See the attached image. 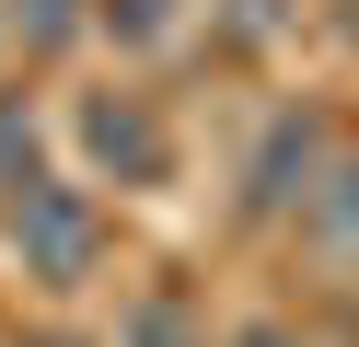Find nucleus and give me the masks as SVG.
<instances>
[{"label": "nucleus", "instance_id": "nucleus-4", "mask_svg": "<svg viewBox=\"0 0 359 347\" xmlns=\"http://www.w3.org/2000/svg\"><path fill=\"white\" fill-rule=\"evenodd\" d=\"M313 162H325V116H266V139H255V162H243V208H290L313 185Z\"/></svg>", "mask_w": 359, "mask_h": 347}, {"label": "nucleus", "instance_id": "nucleus-2", "mask_svg": "<svg viewBox=\"0 0 359 347\" xmlns=\"http://www.w3.org/2000/svg\"><path fill=\"white\" fill-rule=\"evenodd\" d=\"M70 151L93 162L104 185H128V197L174 185V128H163V104H151V93H128V81L70 93Z\"/></svg>", "mask_w": 359, "mask_h": 347}, {"label": "nucleus", "instance_id": "nucleus-1", "mask_svg": "<svg viewBox=\"0 0 359 347\" xmlns=\"http://www.w3.org/2000/svg\"><path fill=\"white\" fill-rule=\"evenodd\" d=\"M0 254L35 278V290H93V266H104V197L81 174H35V185H12L0 197Z\"/></svg>", "mask_w": 359, "mask_h": 347}, {"label": "nucleus", "instance_id": "nucleus-7", "mask_svg": "<svg viewBox=\"0 0 359 347\" xmlns=\"http://www.w3.org/2000/svg\"><path fill=\"white\" fill-rule=\"evenodd\" d=\"M93 23H104L116 46H163L174 23H186V0H93Z\"/></svg>", "mask_w": 359, "mask_h": 347}, {"label": "nucleus", "instance_id": "nucleus-3", "mask_svg": "<svg viewBox=\"0 0 359 347\" xmlns=\"http://www.w3.org/2000/svg\"><path fill=\"white\" fill-rule=\"evenodd\" d=\"M290 220H302V243L325 254V266H359V151L313 162V185L290 197Z\"/></svg>", "mask_w": 359, "mask_h": 347}, {"label": "nucleus", "instance_id": "nucleus-8", "mask_svg": "<svg viewBox=\"0 0 359 347\" xmlns=\"http://www.w3.org/2000/svg\"><path fill=\"white\" fill-rule=\"evenodd\" d=\"M81 23H93V0H12V35L24 46H70Z\"/></svg>", "mask_w": 359, "mask_h": 347}, {"label": "nucleus", "instance_id": "nucleus-9", "mask_svg": "<svg viewBox=\"0 0 359 347\" xmlns=\"http://www.w3.org/2000/svg\"><path fill=\"white\" fill-rule=\"evenodd\" d=\"M232 23H243V35H278V23H290V0H232Z\"/></svg>", "mask_w": 359, "mask_h": 347}, {"label": "nucleus", "instance_id": "nucleus-5", "mask_svg": "<svg viewBox=\"0 0 359 347\" xmlns=\"http://www.w3.org/2000/svg\"><path fill=\"white\" fill-rule=\"evenodd\" d=\"M116 347H209V313H197L186 290H140L116 313Z\"/></svg>", "mask_w": 359, "mask_h": 347}, {"label": "nucleus", "instance_id": "nucleus-6", "mask_svg": "<svg viewBox=\"0 0 359 347\" xmlns=\"http://www.w3.org/2000/svg\"><path fill=\"white\" fill-rule=\"evenodd\" d=\"M35 174H47V116H35V93H0V197Z\"/></svg>", "mask_w": 359, "mask_h": 347}, {"label": "nucleus", "instance_id": "nucleus-10", "mask_svg": "<svg viewBox=\"0 0 359 347\" xmlns=\"http://www.w3.org/2000/svg\"><path fill=\"white\" fill-rule=\"evenodd\" d=\"M232 347H290V324H243V336Z\"/></svg>", "mask_w": 359, "mask_h": 347}]
</instances>
